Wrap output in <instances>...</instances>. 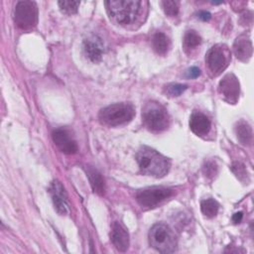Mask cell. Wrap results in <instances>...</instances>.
Instances as JSON below:
<instances>
[{
	"label": "cell",
	"instance_id": "obj_1",
	"mask_svg": "<svg viewBox=\"0 0 254 254\" xmlns=\"http://www.w3.org/2000/svg\"><path fill=\"white\" fill-rule=\"evenodd\" d=\"M136 160L140 171L144 175L155 178H162L166 176L171 167V161L169 158L148 146H142L138 150Z\"/></svg>",
	"mask_w": 254,
	"mask_h": 254
},
{
	"label": "cell",
	"instance_id": "obj_2",
	"mask_svg": "<svg viewBox=\"0 0 254 254\" xmlns=\"http://www.w3.org/2000/svg\"><path fill=\"white\" fill-rule=\"evenodd\" d=\"M104 4L110 18L120 25H130L139 19L144 5L148 3L138 0H111Z\"/></svg>",
	"mask_w": 254,
	"mask_h": 254
},
{
	"label": "cell",
	"instance_id": "obj_3",
	"mask_svg": "<svg viewBox=\"0 0 254 254\" xmlns=\"http://www.w3.org/2000/svg\"><path fill=\"white\" fill-rule=\"evenodd\" d=\"M135 115V108L131 103L120 102L108 105L99 111L98 117L102 124L120 126L130 122Z\"/></svg>",
	"mask_w": 254,
	"mask_h": 254
},
{
	"label": "cell",
	"instance_id": "obj_4",
	"mask_svg": "<svg viewBox=\"0 0 254 254\" xmlns=\"http://www.w3.org/2000/svg\"><path fill=\"white\" fill-rule=\"evenodd\" d=\"M150 245L161 253H173L177 250V237L172 228L165 223L154 224L149 231Z\"/></svg>",
	"mask_w": 254,
	"mask_h": 254
},
{
	"label": "cell",
	"instance_id": "obj_5",
	"mask_svg": "<svg viewBox=\"0 0 254 254\" xmlns=\"http://www.w3.org/2000/svg\"><path fill=\"white\" fill-rule=\"evenodd\" d=\"M142 120L153 132L166 130L170 124V116L166 108L156 101H150L142 108Z\"/></svg>",
	"mask_w": 254,
	"mask_h": 254
},
{
	"label": "cell",
	"instance_id": "obj_6",
	"mask_svg": "<svg viewBox=\"0 0 254 254\" xmlns=\"http://www.w3.org/2000/svg\"><path fill=\"white\" fill-rule=\"evenodd\" d=\"M16 25L24 30L35 27L38 23V7L33 1H19L14 10Z\"/></svg>",
	"mask_w": 254,
	"mask_h": 254
},
{
	"label": "cell",
	"instance_id": "obj_7",
	"mask_svg": "<svg viewBox=\"0 0 254 254\" xmlns=\"http://www.w3.org/2000/svg\"><path fill=\"white\" fill-rule=\"evenodd\" d=\"M173 194L171 189L165 187H151L140 190L136 193L138 203L144 208L156 207L159 203L169 198Z\"/></svg>",
	"mask_w": 254,
	"mask_h": 254
},
{
	"label": "cell",
	"instance_id": "obj_8",
	"mask_svg": "<svg viewBox=\"0 0 254 254\" xmlns=\"http://www.w3.org/2000/svg\"><path fill=\"white\" fill-rule=\"evenodd\" d=\"M230 60L231 54L228 48L224 45H215L211 47L205 55L207 66L214 75L220 74L221 71L226 68Z\"/></svg>",
	"mask_w": 254,
	"mask_h": 254
},
{
	"label": "cell",
	"instance_id": "obj_9",
	"mask_svg": "<svg viewBox=\"0 0 254 254\" xmlns=\"http://www.w3.org/2000/svg\"><path fill=\"white\" fill-rule=\"evenodd\" d=\"M218 92L226 102L235 104L240 93V84L237 77L233 73L225 74L219 81Z\"/></svg>",
	"mask_w": 254,
	"mask_h": 254
},
{
	"label": "cell",
	"instance_id": "obj_10",
	"mask_svg": "<svg viewBox=\"0 0 254 254\" xmlns=\"http://www.w3.org/2000/svg\"><path fill=\"white\" fill-rule=\"evenodd\" d=\"M49 191L52 195L55 209L61 215H66L69 213V204L66 191L59 181H53L50 185Z\"/></svg>",
	"mask_w": 254,
	"mask_h": 254
},
{
	"label": "cell",
	"instance_id": "obj_11",
	"mask_svg": "<svg viewBox=\"0 0 254 254\" xmlns=\"http://www.w3.org/2000/svg\"><path fill=\"white\" fill-rule=\"evenodd\" d=\"M52 137L54 143L61 152L67 155L76 153L77 145L69 130L65 128H58L53 132Z\"/></svg>",
	"mask_w": 254,
	"mask_h": 254
},
{
	"label": "cell",
	"instance_id": "obj_12",
	"mask_svg": "<svg viewBox=\"0 0 254 254\" xmlns=\"http://www.w3.org/2000/svg\"><path fill=\"white\" fill-rule=\"evenodd\" d=\"M83 52L86 58L92 63H99L102 59L104 48L101 40L96 36H92L83 41Z\"/></svg>",
	"mask_w": 254,
	"mask_h": 254
},
{
	"label": "cell",
	"instance_id": "obj_13",
	"mask_svg": "<svg viewBox=\"0 0 254 254\" xmlns=\"http://www.w3.org/2000/svg\"><path fill=\"white\" fill-rule=\"evenodd\" d=\"M111 242L115 248L121 252H125L129 247V234L127 229L118 221H114L111 228Z\"/></svg>",
	"mask_w": 254,
	"mask_h": 254
},
{
	"label": "cell",
	"instance_id": "obj_14",
	"mask_svg": "<svg viewBox=\"0 0 254 254\" xmlns=\"http://www.w3.org/2000/svg\"><path fill=\"white\" fill-rule=\"evenodd\" d=\"M233 52L236 58L242 62H247L251 58L253 52L252 42L246 34H242L236 38L233 44Z\"/></svg>",
	"mask_w": 254,
	"mask_h": 254
},
{
	"label": "cell",
	"instance_id": "obj_15",
	"mask_svg": "<svg viewBox=\"0 0 254 254\" xmlns=\"http://www.w3.org/2000/svg\"><path fill=\"white\" fill-rule=\"evenodd\" d=\"M211 127L207 116L199 111H194L190 118V128L197 136L206 135Z\"/></svg>",
	"mask_w": 254,
	"mask_h": 254
},
{
	"label": "cell",
	"instance_id": "obj_16",
	"mask_svg": "<svg viewBox=\"0 0 254 254\" xmlns=\"http://www.w3.org/2000/svg\"><path fill=\"white\" fill-rule=\"evenodd\" d=\"M86 176L88 177V180L90 182V186L92 190L97 192L98 194H103L105 190V182L102 178L101 174L94 168L90 166L85 167Z\"/></svg>",
	"mask_w": 254,
	"mask_h": 254
},
{
	"label": "cell",
	"instance_id": "obj_17",
	"mask_svg": "<svg viewBox=\"0 0 254 254\" xmlns=\"http://www.w3.org/2000/svg\"><path fill=\"white\" fill-rule=\"evenodd\" d=\"M235 133L238 141L242 145H250L253 139L252 127L250 124L244 120H240L235 125Z\"/></svg>",
	"mask_w": 254,
	"mask_h": 254
},
{
	"label": "cell",
	"instance_id": "obj_18",
	"mask_svg": "<svg viewBox=\"0 0 254 254\" xmlns=\"http://www.w3.org/2000/svg\"><path fill=\"white\" fill-rule=\"evenodd\" d=\"M152 44L154 50L159 55H166L171 46L169 38L162 32H158L153 36Z\"/></svg>",
	"mask_w": 254,
	"mask_h": 254
},
{
	"label": "cell",
	"instance_id": "obj_19",
	"mask_svg": "<svg viewBox=\"0 0 254 254\" xmlns=\"http://www.w3.org/2000/svg\"><path fill=\"white\" fill-rule=\"evenodd\" d=\"M200 209L204 216L211 218L217 214L218 209H219V204L213 198H206V199L201 200Z\"/></svg>",
	"mask_w": 254,
	"mask_h": 254
},
{
	"label": "cell",
	"instance_id": "obj_20",
	"mask_svg": "<svg viewBox=\"0 0 254 254\" xmlns=\"http://www.w3.org/2000/svg\"><path fill=\"white\" fill-rule=\"evenodd\" d=\"M201 43L200 36L193 30L188 31L184 36V48L186 52L194 50Z\"/></svg>",
	"mask_w": 254,
	"mask_h": 254
},
{
	"label": "cell",
	"instance_id": "obj_21",
	"mask_svg": "<svg viewBox=\"0 0 254 254\" xmlns=\"http://www.w3.org/2000/svg\"><path fill=\"white\" fill-rule=\"evenodd\" d=\"M231 171L233 172V174L241 181V182H249L248 179V173L246 171L245 166L240 163V162H234L231 167H230Z\"/></svg>",
	"mask_w": 254,
	"mask_h": 254
},
{
	"label": "cell",
	"instance_id": "obj_22",
	"mask_svg": "<svg viewBox=\"0 0 254 254\" xmlns=\"http://www.w3.org/2000/svg\"><path fill=\"white\" fill-rule=\"evenodd\" d=\"M61 10L65 13V14H68V15H71V14H74L77 12V8L80 4L79 1H59L58 2Z\"/></svg>",
	"mask_w": 254,
	"mask_h": 254
},
{
	"label": "cell",
	"instance_id": "obj_23",
	"mask_svg": "<svg viewBox=\"0 0 254 254\" xmlns=\"http://www.w3.org/2000/svg\"><path fill=\"white\" fill-rule=\"evenodd\" d=\"M161 5L164 12L169 16H176L179 13V2L173 0L162 1Z\"/></svg>",
	"mask_w": 254,
	"mask_h": 254
},
{
	"label": "cell",
	"instance_id": "obj_24",
	"mask_svg": "<svg viewBox=\"0 0 254 254\" xmlns=\"http://www.w3.org/2000/svg\"><path fill=\"white\" fill-rule=\"evenodd\" d=\"M188 86L186 84H181V83H171L165 86V92L169 94L170 96H179L181 95Z\"/></svg>",
	"mask_w": 254,
	"mask_h": 254
},
{
	"label": "cell",
	"instance_id": "obj_25",
	"mask_svg": "<svg viewBox=\"0 0 254 254\" xmlns=\"http://www.w3.org/2000/svg\"><path fill=\"white\" fill-rule=\"evenodd\" d=\"M202 172L207 179H213L217 175V165L213 161H207L202 167Z\"/></svg>",
	"mask_w": 254,
	"mask_h": 254
},
{
	"label": "cell",
	"instance_id": "obj_26",
	"mask_svg": "<svg viewBox=\"0 0 254 254\" xmlns=\"http://www.w3.org/2000/svg\"><path fill=\"white\" fill-rule=\"evenodd\" d=\"M200 74V70L198 67L196 66H192L190 68H189L187 71H186V75L187 77L189 78H196L197 76H199Z\"/></svg>",
	"mask_w": 254,
	"mask_h": 254
},
{
	"label": "cell",
	"instance_id": "obj_27",
	"mask_svg": "<svg viewBox=\"0 0 254 254\" xmlns=\"http://www.w3.org/2000/svg\"><path fill=\"white\" fill-rule=\"evenodd\" d=\"M198 18L202 21H208L210 18H211V15L209 12H206V11H200L198 14Z\"/></svg>",
	"mask_w": 254,
	"mask_h": 254
},
{
	"label": "cell",
	"instance_id": "obj_28",
	"mask_svg": "<svg viewBox=\"0 0 254 254\" xmlns=\"http://www.w3.org/2000/svg\"><path fill=\"white\" fill-rule=\"evenodd\" d=\"M242 217H243V214H242L241 211H239V212H236V213L233 214L232 220H233L234 223H239L242 220Z\"/></svg>",
	"mask_w": 254,
	"mask_h": 254
}]
</instances>
